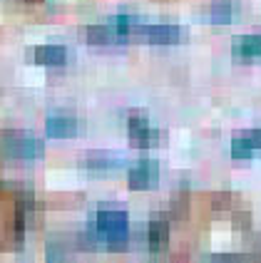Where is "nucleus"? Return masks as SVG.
I'll return each mask as SVG.
<instances>
[{"mask_svg": "<svg viewBox=\"0 0 261 263\" xmlns=\"http://www.w3.org/2000/svg\"><path fill=\"white\" fill-rule=\"evenodd\" d=\"M45 132L50 139H70L77 134V119L67 112H55L45 122Z\"/></svg>", "mask_w": 261, "mask_h": 263, "instance_id": "6", "label": "nucleus"}, {"mask_svg": "<svg viewBox=\"0 0 261 263\" xmlns=\"http://www.w3.org/2000/svg\"><path fill=\"white\" fill-rule=\"evenodd\" d=\"M35 62L47 67H60L67 62V50L62 45H38L35 47Z\"/></svg>", "mask_w": 261, "mask_h": 263, "instance_id": "11", "label": "nucleus"}, {"mask_svg": "<svg viewBox=\"0 0 261 263\" xmlns=\"http://www.w3.org/2000/svg\"><path fill=\"white\" fill-rule=\"evenodd\" d=\"M95 229L107 249L119 251L127 246L130 238V219L119 209H100L95 216Z\"/></svg>", "mask_w": 261, "mask_h": 263, "instance_id": "2", "label": "nucleus"}, {"mask_svg": "<svg viewBox=\"0 0 261 263\" xmlns=\"http://www.w3.org/2000/svg\"><path fill=\"white\" fill-rule=\"evenodd\" d=\"M251 154H254V149L241 139V137H234V142H232V157L234 159H251Z\"/></svg>", "mask_w": 261, "mask_h": 263, "instance_id": "14", "label": "nucleus"}, {"mask_svg": "<svg viewBox=\"0 0 261 263\" xmlns=\"http://www.w3.org/2000/svg\"><path fill=\"white\" fill-rule=\"evenodd\" d=\"M45 154V144L32 137L30 132L20 129H0V157L3 159L35 161Z\"/></svg>", "mask_w": 261, "mask_h": 263, "instance_id": "1", "label": "nucleus"}, {"mask_svg": "<svg viewBox=\"0 0 261 263\" xmlns=\"http://www.w3.org/2000/svg\"><path fill=\"white\" fill-rule=\"evenodd\" d=\"M229 194H214V209H227L229 206Z\"/></svg>", "mask_w": 261, "mask_h": 263, "instance_id": "16", "label": "nucleus"}, {"mask_svg": "<svg viewBox=\"0 0 261 263\" xmlns=\"http://www.w3.org/2000/svg\"><path fill=\"white\" fill-rule=\"evenodd\" d=\"M127 181H130V189H134V191L154 189L157 181H160V166H157V161L154 159H140L134 166H130Z\"/></svg>", "mask_w": 261, "mask_h": 263, "instance_id": "3", "label": "nucleus"}, {"mask_svg": "<svg viewBox=\"0 0 261 263\" xmlns=\"http://www.w3.org/2000/svg\"><path fill=\"white\" fill-rule=\"evenodd\" d=\"M23 3H40V0H23Z\"/></svg>", "mask_w": 261, "mask_h": 263, "instance_id": "17", "label": "nucleus"}, {"mask_svg": "<svg viewBox=\"0 0 261 263\" xmlns=\"http://www.w3.org/2000/svg\"><path fill=\"white\" fill-rule=\"evenodd\" d=\"M232 55L236 60L261 58V35H239V37H234Z\"/></svg>", "mask_w": 261, "mask_h": 263, "instance_id": "9", "label": "nucleus"}, {"mask_svg": "<svg viewBox=\"0 0 261 263\" xmlns=\"http://www.w3.org/2000/svg\"><path fill=\"white\" fill-rule=\"evenodd\" d=\"M167 241H169V221L164 214H154L147 226V246L149 251L160 253L167 249Z\"/></svg>", "mask_w": 261, "mask_h": 263, "instance_id": "7", "label": "nucleus"}, {"mask_svg": "<svg viewBox=\"0 0 261 263\" xmlns=\"http://www.w3.org/2000/svg\"><path fill=\"white\" fill-rule=\"evenodd\" d=\"M137 37H145L152 45H172L182 37V30L172 23H145Z\"/></svg>", "mask_w": 261, "mask_h": 263, "instance_id": "5", "label": "nucleus"}, {"mask_svg": "<svg viewBox=\"0 0 261 263\" xmlns=\"http://www.w3.org/2000/svg\"><path fill=\"white\" fill-rule=\"evenodd\" d=\"M127 132H130V142L134 146H140V149L157 144V139H160V132L154 129V127L149 124V119H147L145 115H140V112H137V115H130Z\"/></svg>", "mask_w": 261, "mask_h": 263, "instance_id": "4", "label": "nucleus"}, {"mask_svg": "<svg viewBox=\"0 0 261 263\" xmlns=\"http://www.w3.org/2000/svg\"><path fill=\"white\" fill-rule=\"evenodd\" d=\"M45 258H47V263L70 261V258H73V243H70V241H60V238L50 241L47 249H45Z\"/></svg>", "mask_w": 261, "mask_h": 263, "instance_id": "12", "label": "nucleus"}, {"mask_svg": "<svg viewBox=\"0 0 261 263\" xmlns=\"http://www.w3.org/2000/svg\"><path fill=\"white\" fill-rule=\"evenodd\" d=\"M85 35H87V43H92V45L125 43V40L119 37V32L115 30L112 23H95V25H87Z\"/></svg>", "mask_w": 261, "mask_h": 263, "instance_id": "10", "label": "nucleus"}, {"mask_svg": "<svg viewBox=\"0 0 261 263\" xmlns=\"http://www.w3.org/2000/svg\"><path fill=\"white\" fill-rule=\"evenodd\" d=\"M125 166V157L117 152H90L85 157V169L90 172H115Z\"/></svg>", "mask_w": 261, "mask_h": 263, "instance_id": "8", "label": "nucleus"}, {"mask_svg": "<svg viewBox=\"0 0 261 263\" xmlns=\"http://www.w3.org/2000/svg\"><path fill=\"white\" fill-rule=\"evenodd\" d=\"M239 137H241L254 152L261 149V129H249V132H244V134H239Z\"/></svg>", "mask_w": 261, "mask_h": 263, "instance_id": "15", "label": "nucleus"}, {"mask_svg": "<svg viewBox=\"0 0 261 263\" xmlns=\"http://www.w3.org/2000/svg\"><path fill=\"white\" fill-rule=\"evenodd\" d=\"M234 15V0H212L209 5V20L217 23V25H224L229 23Z\"/></svg>", "mask_w": 261, "mask_h": 263, "instance_id": "13", "label": "nucleus"}]
</instances>
